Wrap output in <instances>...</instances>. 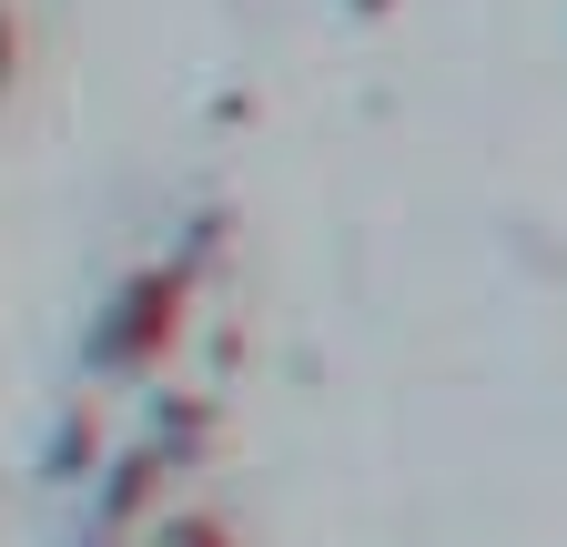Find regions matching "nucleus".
<instances>
[{"mask_svg": "<svg viewBox=\"0 0 567 547\" xmlns=\"http://www.w3.org/2000/svg\"><path fill=\"white\" fill-rule=\"evenodd\" d=\"M153 547H224V527H213V517H173Z\"/></svg>", "mask_w": 567, "mask_h": 547, "instance_id": "f257e3e1", "label": "nucleus"}]
</instances>
